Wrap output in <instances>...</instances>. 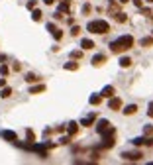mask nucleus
I'll use <instances>...</instances> for the list:
<instances>
[{
	"instance_id": "obj_1",
	"label": "nucleus",
	"mask_w": 153,
	"mask_h": 165,
	"mask_svg": "<svg viewBox=\"0 0 153 165\" xmlns=\"http://www.w3.org/2000/svg\"><path fill=\"white\" fill-rule=\"evenodd\" d=\"M132 45H134V37L132 35H122V37H118V40H114L110 43V49H112V53H122V51H128Z\"/></svg>"
},
{
	"instance_id": "obj_2",
	"label": "nucleus",
	"mask_w": 153,
	"mask_h": 165,
	"mask_svg": "<svg viewBox=\"0 0 153 165\" xmlns=\"http://www.w3.org/2000/svg\"><path fill=\"white\" fill-rule=\"evenodd\" d=\"M86 29H89L90 34H100V35H104L110 32V24L104 20H92L89 22V26H86Z\"/></svg>"
},
{
	"instance_id": "obj_3",
	"label": "nucleus",
	"mask_w": 153,
	"mask_h": 165,
	"mask_svg": "<svg viewBox=\"0 0 153 165\" xmlns=\"http://www.w3.org/2000/svg\"><path fill=\"white\" fill-rule=\"evenodd\" d=\"M114 138H116V130L110 126V128H108L104 134H102V144H100V147H102V149L112 147V146H114Z\"/></svg>"
},
{
	"instance_id": "obj_4",
	"label": "nucleus",
	"mask_w": 153,
	"mask_h": 165,
	"mask_svg": "<svg viewBox=\"0 0 153 165\" xmlns=\"http://www.w3.org/2000/svg\"><path fill=\"white\" fill-rule=\"evenodd\" d=\"M141 157H143L141 152H124L122 153V159L124 161H140Z\"/></svg>"
},
{
	"instance_id": "obj_5",
	"label": "nucleus",
	"mask_w": 153,
	"mask_h": 165,
	"mask_svg": "<svg viewBox=\"0 0 153 165\" xmlns=\"http://www.w3.org/2000/svg\"><path fill=\"white\" fill-rule=\"evenodd\" d=\"M108 108L110 110H120L122 108V100L118 96H110V100H108Z\"/></svg>"
},
{
	"instance_id": "obj_6",
	"label": "nucleus",
	"mask_w": 153,
	"mask_h": 165,
	"mask_svg": "<svg viewBox=\"0 0 153 165\" xmlns=\"http://www.w3.org/2000/svg\"><path fill=\"white\" fill-rule=\"evenodd\" d=\"M108 128H110V122H108V120H104V118L98 120V124H96V132L100 134V136H102V134H104Z\"/></svg>"
},
{
	"instance_id": "obj_7",
	"label": "nucleus",
	"mask_w": 153,
	"mask_h": 165,
	"mask_svg": "<svg viewBox=\"0 0 153 165\" xmlns=\"http://www.w3.org/2000/svg\"><path fill=\"white\" fill-rule=\"evenodd\" d=\"M47 29L51 32V35H53L55 40H61V37H63V32H61V29L57 28L55 24H47Z\"/></svg>"
},
{
	"instance_id": "obj_8",
	"label": "nucleus",
	"mask_w": 153,
	"mask_h": 165,
	"mask_svg": "<svg viewBox=\"0 0 153 165\" xmlns=\"http://www.w3.org/2000/svg\"><path fill=\"white\" fill-rule=\"evenodd\" d=\"M134 146H147V147H149V146H153V140H151L149 136H147V138H145V136H143V138H135V140H134Z\"/></svg>"
},
{
	"instance_id": "obj_9",
	"label": "nucleus",
	"mask_w": 153,
	"mask_h": 165,
	"mask_svg": "<svg viewBox=\"0 0 153 165\" xmlns=\"http://www.w3.org/2000/svg\"><path fill=\"white\" fill-rule=\"evenodd\" d=\"M2 138H4V140H8V141H18L16 132H10V130H4V132H2Z\"/></svg>"
},
{
	"instance_id": "obj_10",
	"label": "nucleus",
	"mask_w": 153,
	"mask_h": 165,
	"mask_svg": "<svg viewBox=\"0 0 153 165\" xmlns=\"http://www.w3.org/2000/svg\"><path fill=\"white\" fill-rule=\"evenodd\" d=\"M102 98H110V96H114V87L112 85H108V87H104L102 88Z\"/></svg>"
},
{
	"instance_id": "obj_11",
	"label": "nucleus",
	"mask_w": 153,
	"mask_h": 165,
	"mask_svg": "<svg viewBox=\"0 0 153 165\" xmlns=\"http://www.w3.org/2000/svg\"><path fill=\"white\" fill-rule=\"evenodd\" d=\"M122 112H124L126 116H132V114H135V112H137V106H135V104H128V106L124 108Z\"/></svg>"
},
{
	"instance_id": "obj_12",
	"label": "nucleus",
	"mask_w": 153,
	"mask_h": 165,
	"mask_svg": "<svg viewBox=\"0 0 153 165\" xmlns=\"http://www.w3.org/2000/svg\"><path fill=\"white\" fill-rule=\"evenodd\" d=\"M94 118H96V114H89L86 118H83V120H81V126H92Z\"/></svg>"
},
{
	"instance_id": "obj_13",
	"label": "nucleus",
	"mask_w": 153,
	"mask_h": 165,
	"mask_svg": "<svg viewBox=\"0 0 153 165\" xmlns=\"http://www.w3.org/2000/svg\"><path fill=\"white\" fill-rule=\"evenodd\" d=\"M132 57H122L120 59V67H124V69H128V67H132Z\"/></svg>"
},
{
	"instance_id": "obj_14",
	"label": "nucleus",
	"mask_w": 153,
	"mask_h": 165,
	"mask_svg": "<svg viewBox=\"0 0 153 165\" xmlns=\"http://www.w3.org/2000/svg\"><path fill=\"white\" fill-rule=\"evenodd\" d=\"M104 61H106V57H104V55H94V57H92V65H94V67L102 65Z\"/></svg>"
},
{
	"instance_id": "obj_15",
	"label": "nucleus",
	"mask_w": 153,
	"mask_h": 165,
	"mask_svg": "<svg viewBox=\"0 0 153 165\" xmlns=\"http://www.w3.org/2000/svg\"><path fill=\"white\" fill-rule=\"evenodd\" d=\"M67 130H69V134H71V136H75V134L79 132V124H77V122H69Z\"/></svg>"
},
{
	"instance_id": "obj_16",
	"label": "nucleus",
	"mask_w": 153,
	"mask_h": 165,
	"mask_svg": "<svg viewBox=\"0 0 153 165\" xmlns=\"http://www.w3.org/2000/svg\"><path fill=\"white\" fill-rule=\"evenodd\" d=\"M89 102L92 104V106H96V104H100V102H102V94H92L90 98H89Z\"/></svg>"
},
{
	"instance_id": "obj_17",
	"label": "nucleus",
	"mask_w": 153,
	"mask_h": 165,
	"mask_svg": "<svg viewBox=\"0 0 153 165\" xmlns=\"http://www.w3.org/2000/svg\"><path fill=\"white\" fill-rule=\"evenodd\" d=\"M81 47H83V49H92V47H94V41H92V40H86V37H84V40L81 41Z\"/></svg>"
},
{
	"instance_id": "obj_18",
	"label": "nucleus",
	"mask_w": 153,
	"mask_h": 165,
	"mask_svg": "<svg viewBox=\"0 0 153 165\" xmlns=\"http://www.w3.org/2000/svg\"><path fill=\"white\" fill-rule=\"evenodd\" d=\"M69 8H71V0H63L59 4V12H69Z\"/></svg>"
},
{
	"instance_id": "obj_19",
	"label": "nucleus",
	"mask_w": 153,
	"mask_h": 165,
	"mask_svg": "<svg viewBox=\"0 0 153 165\" xmlns=\"http://www.w3.org/2000/svg\"><path fill=\"white\" fill-rule=\"evenodd\" d=\"M32 18H33V22H39V20L43 18V14H41V10H38V8H33V10H32Z\"/></svg>"
},
{
	"instance_id": "obj_20",
	"label": "nucleus",
	"mask_w": 153,
	"mask_h": 165,
	"mask_svg": "<svg viewBox=\"0 0 153 165\" xmlns=\"http://www.w3.org/2000/svg\"><path fill=\"white\" fill-rule=\"evenodd\" d=\"M43 91H45V85H38V87L30 88V94H38V93H43Z\"/></svg>"
},
{
	"instance_id": "obj_21",
	"label": "nucleus",
	"mask_w": 153,
	"mask_h": 165,
	"mask_svg": "<svg viewBox=\"0 0 153 165\" xmlns=\"http://www.w3.org/2000/svg\"><path fill=\"white\" fill-rule=\"evenodd\" d=\"M116 22H120V24H124V22H128V18H126V14L124 12H116Z\"/></svg>"
},
{
	"instance_id": "obj_22",
	"label": "nucleus",
	"mask_w": 153,
	"mask_h": 165,
	"mask_svg": "<svg viewBox=\"0 0 153 165\" xmlns=\"http://www.w3.org/2000/svg\"><path fill=\"white\" fill-rule=\"evenodd\" d=\"M149 45H153V35L143 37V40H141V47H149Z\"/></svg>"
},
{
	"instance_id": "obj_23",
	"label": "nucleus",
	"mask_w": 153,
	"mask_h": 165,
	"mask_svg": "<svg viewBox=\"0 0 153 165\" xmlns=\"http://www.w3.org/2000/svg\"><path fill=\"white\" fill-rule=\"evenodd\" d=\"M65 69H67V71H77V69H79V63L69 61V63H65Z\"/></svg>"
},
{
	"instance_id": "obj_24",
	"label": "nucleus",
	"mask_w": 153,
	"mask_h": 165,
	"mask_svg": "<svg viewBox=\"0 0 153 165\" xmlns=\"http://www.w3.org/2000/svg\"><path fill=\"white\" fill-rule=\"evenodd\" d=\"M0 96H2V98H10V96H12V88L4 87V88H2V93H0Z\"/></svg>"
},
{
	"instance_id": "obj_25",
	"label": "nucleus",
	"mask_w": 153,
	"mask_h": 165,
	"mask_svg": "<svg viewBox=\"0 0 153 165\" xmlns=\"http://www.w3.org/2000/svg\"><path fill=\"white\" fill-rule=\"evenodd\" d=\"M26 81H28V82H35V81H39V79L35 77L33 73H28V75H26Z\"/></svg>"
},
{
	"instance_id": "obj_26",
	"label": "nucleus",
	"mask_w": 153,
	"mask_h": 165,
	"mask_svg": "<svg viewBox=\"0 0 153 165\" xmlns=\"http://www.w3.org/2000/svg\"><path fill=\"white\" fill-rule=\"evenodd\" d=\"M71 57H73V59H81V57H83V51H81V49L71 51Z\"/></svg>"
},
{
	"instance_id": "obj_27",
	"label": "nucleus",
	"mask_w": 153,
	"mask_h": 165,
	"mask_svg": "<svg viewBox=\"0 0 153 165\" xmlns=\"http://www.w3.org/2000/svg\"><path fill=\"white\" fill-rule=\"evenodd\" d=\"M143 136H153V126H145V128H143Z\"/></svg>"
},
{
	"instance_id": "obj_28",
	"label": "nucleus",
	"mask_w": 153,
	"mask_h": 165,
	"mask_svg": "<svg viewBox=\"0 0 153 165\" xmlns=\"http://www.w3.org/2000/svg\"><path fill=\"white\" fill-rule=\"evenodd\" d=\"M79 34H81V28H79V26H73V28H71V35H79Z\"/></svg>"
},
{
	"instance_id": "obj_29",
	"label": "nucleus",
	"mask_w": 153,
	"mask_h": 165,
	"mask_svg": "<svg viewBox=\"0 0 153 165\" xmlns=\"http://www.w3.org/2000/svg\"><path fill=\"white\" fill-rule=\"evenodd\" d=\"M0 75H2V77L8 75V65H2V67H0Z\"/></svg>"
},
{
	"instance_id": "obj_30",
	"label": "nucleus",
	"mask_w": 153,
	"mask_h": 165,
	"mask_svg": "<svg viewBox=\"0 0 153 165\" xmlns=\"http://www.w3.org/2000/svg\"><path fill=\"white\" fill-rule=\"evenodd\" d=\"M141 14H143V16H147V18H153V12L147 10V8H141Z\"/></svg>"
},
{
	"instance_id": "obj_31",
	"label": "nucleus",
	"mask_w": 153,
	"mask_h": 165,
	"mask_svg": "<svg viewBox=\"0 0 153 165\" xmlns=\"http://www.w3.org/2000/svg\"><path fill=\"white\" fill-rule=\"evenodd\" d=\"M26 136H28V140H30V141H35V136H33V132H32V130H28V132H26Z\"/></svg>"
},
{
	"instance_id": "obj_32",
	"label": "nucleus",
	"mask_w": 153,
	"mask_h": 165,
	"mask_svg": "<svg viewBox=\"0 0 153 165\" xmlns=\"http://www.w3.org/2000/svg\"><path fill=\"white\" fill-rule=\"evenodd\" d=\"M28 8H30V10L35 8V0H30V2H28Z\"/></svg>"
},
{
	"instance_id": "obj_33",
	"label": "nucleus",
	"mask_w": 153,
	"mask_h": 165,
	"mask_svg": "<svg viewBox=\"0 0 153 165\" xmlns=\"http://www.w3.org/2000/svg\"><path fill=\"white\" fill-rule=\"evenodd\" d=\"M147 114L153 118V102H149V110H147Z\"/></svg>"
},
{
	"instance_id": "obj_34",
	"label": "nucleus",
	"mask_w": 153,
	"mask_h": 165,
	"mask_svg": "<svg viewBox=\"0 0 153 165\" xmlns=\"http://www.w3.org/2000/svg\"><path fill=\"white\" fill-rule=\"evenodd\" d=\"M83 12H84V14H89V12H90V6H89V4H84V6H83Z\"/></svg>"
},
{
	"instance_id": "obj_35",
	"label": "nucleus",
	"mask_w": 153,
	"mask_h": 165,
	"mask_svg": "<svg viewBox=\"0 0 153 165\" xmlns=\"http://www.w3.org/2000/svg\"><path fill=\"white\" fill-rule=\"evenodd\" d=\"M134 4L137 6V8H141V0H134Z\"/></svg>"
},
{
	"instance_id": "obj_36",
	"label": "nucleus",
	"mask_w": 153,
	"mask_h": 165,
	"mask_svg": "<svg viewBox=\"0 0 153 165\" xmlns=\"http://www.w3.org/2000/svg\"><path fill=\"white\" fill-rule=\"evenodd\" d=\"M43 2H45V4H49V6H51V4L55 2V0H43Z\"/></svg>"
},
{
	"instance_id": "obj_37",
	"label": "nucleus",
	"mask_w": 153,
	"mask_h": 165,
	"mask_svg": "<svg viewBox=\"0 0 153 165\" xmlns=\"http://www.w3.org/2000/svg\"><path fill=\"white\" fill-rule=\"evenodd\" d=\"M120 2H122V4H126V2H130V0H120Z\"/></svg>"
},
{
	"instance_id": "obj_38",
	"label": "nucleus",
	"mask_w": 153,
	"mask_h": 165,
	"mask_svg": "<svg viewBox=\"0 0 153 165\" xmlns=\"http://www.w3.org/2000/svg\"><path fill=\"white\" fill-rule=\"evenodd\" d=\"M145 2H153V0H145Z\"/></svg>"
}]
</instances>
